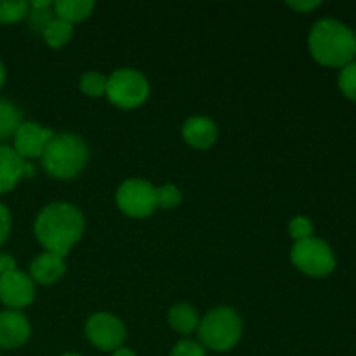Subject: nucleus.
<instances>
[{
	"mask_svg": "<svg viewBox=\"0 0 356 356\" xmlns=\"http://www.w3.org/2000/svg\"><path fill=\"white\" fill-rule=\"evenodd\" d=\"M83 216L73 205L56 202L42 209L35 221V236L47 252L65 257L82 238Z\"/></svg>",
	"mask_w": 356,
	"mask_h": 356,
	"instance_id": "f257e3e1",
	"label": "nucleus"
},
{
	"mask_svg": "<svg viewBox=\"0 0 356 356\" xmlns=\"http://www.w3.org/2000/svg\"><path fill=\"white\" fill-rule=\"evenodd\" d=\"M309 51L320 65L344 68L356 56L355 33L339 21L322 19L313 24Z\"/></svg>",
	"mask_w": 356,
	"mask_h": 356,
	"instance_id": "f03ea898",
	"label": "nucleus"
},
{
	"mask_svg": "<svg viewBox=\"0 0 356 356\" xmlns=\"http://www.w3.org/2000/svg\"><path fill=\"white\" fill-rule=\"evenodd\" d=\"M89 160L86 141L75 134H54L42 155V163L49 176L56 179H73Z\"/></svg>",
	"mask_w": 356,
	"mask_h": 356,
	"instance_id": "7ed1b4c3",
	"label": "nucleus"
},
{
	"mask_svg": "<svg viewBox=\"0 0 356 356\" xmlns=\"http://www.w3.org/2000/svg\"><path fill=\"white\" fill-rule=\"evenodd\" d=\"M242 318L232 308H216L205 315L198 327V337L207 348L214 351H228L242 336Z\"/></svg>",
	"mask_w": 356,
	"mask_h": 356,
	"instance_id": "20e7f679",
	"label": "nucleus"
},
{
	"mask_svg": "<svg viewBox=\"0 0 356 356\" xmlns=\"http://www.w3.org/2000/svg\"><path fill=\"white\" fill-rule=\"evenodd\" d=\"M106 96L115 106L132 110L138 108L148 99L149 83L143 73L131 68L115 70L108 76Z\"/></svg>",
	"mask_w": 356,
	"mask_h": 356,
	"instance_id": "39448f33",
	"label": "nucleus"
},
{
	"mask_svg": "<svg viewBox=\"0 0 356 356\" xmlns=\"http://www.w3.org/2000/svg\"><path fill=\"white\" fill-rule=\"evenodd\" d=\"M291 259L299 271L309 277H325L336 268L332 249L323 240L313 236L294 243Z\"/></svg>",
	"mask_w": 356,
	"mask_h": 356,
	"instance_id": "423d86ee",
	"label": "nucleus"
},
{
	"mask_svg": "<svg viewBox=\"0 0 356 356\" xmlns=\"http://www.w3.org/2000/svg\"><path fill=\"white\" fill-rule=\"evenodd\" d=\"M117 204L131 218H148L155 212L156 188L145 179H129L118 188Z\"/></svg>",
	"mask_w": 356,
	"mask_h": 356,
	"instance_id": "0eeeda50",
	"label": "nucleus"
},
{
	"mask_svg": "<svg viewBox=\"0 0 356 356\" xmlns=\"http://www.w3.org/2000/svg\"><path fill=\"white\" fill-rule=\"evenodd\" d=\"M86 334L90 343L101 351H115L125 341V327L110 313H96L87 320Z\"/></svg>",
	"mask_w": 356,
	"mask_h": 356,
	"instance_id": "6e6552de",
	"label": "nucleus"
},
{
	"mask_svg": "<svg viewBox=\"0 0 356 356\" xmlns=\"http://www.w3.org/2000/svg\"><path fill=\"white\" fill-rule=\"evenodd\" d=\"M35 299V285L30 277L19 270L0 275V301L10 309L26 308Z\"/></svg>",
	"mask_w": 356,
	"mask_h": 356,
	"instance_id": "1a4fd4ad",
	"label": "nucleus"
},
{
	"mask_svg": "<svg viewBox=\"0 0 356 356\" xmlns=\"http://www.w3.org/2000/svg\"><path fill=\"white\" fill-rule=\"evenodd\" d=\"M54 132L51 129H45L35 122H23L14 132V152L21 159H38L44 155V149L47 143L51 141Z\"/></svg>",
	"mask_w": 356,
	"mask_h": 356,
	"instance_id": "9d476101",
	"label": "nucleus"
},
{
	"mask_svg": "<svg viewBox=\"0 0 356 356\" xmlns=\"http://www.w3.org/2000/svg\"><path fill=\"white\" fill-rule=\"evenodd\" d=\"M31 327L28 318L16 309L0 312V348L16 350L30 339Z\"/></svg>",
	"mask_w": 356,
	"mask_h": 356,
	"instance_id": "9b49d317",
	"label": "nucleus"
},
{
	"mask_svg": "<svg viewBox=\"0 0 356 356\" xmlns=\"http://www.w3.org/2000/svg\"><path fill=\"white\" fill-rule=\"evenodd\" d=\"M33 176L30 163L24 162L14 148L0 145V195L14 190L21 177Z\"/></svg>",
	"mask_w": 356,
	"mask_h": 356,
	"instance_id": "f8f14e48",
	"label": "nucleus"
},
{
	"mask_svg": "<svg viewBox=\"0 0 356 356\" xmlns=\"http://www.w3.org/2000/svg\"><path fill=\"white\" fill-rule=\"evenodd\" d=\"M183 138L197 149H207L218 139V127L209 117H191L183 125Z\"/></svg>",
	"mask_w": 356,
	"mask_h": 356,
	"instance_id": "ddd939ff",
	"label": "nucleus"
},
{
	"mask_svg": "<svg viewBox=\"0 0 356 356\" xmlns=\"http://www.w3.org/2000/svg\"><path fill=\"white\" fill-rule=\"evenodd\" d=\"M65 257L52 252L40 254V256L35 257L30 264L31 280L38 282V284L42 285L56 284V282L65 275Z\"/></svg>",
	"mask_w": 356,
	"mask_h": 356,
	"instance_id": "4468645a",
	"label": "nucleus"
},
{
	"mask_svg": "<svg viewBox=\"0 0 356 356\" xmlns=\"http://www.w3.org/2000/svg\"><path fill=\"white\" fill-rule=\"evenodd\" d=\"M94 7H96V3L92 0H58V2L52 3V9H54L58 19L66 21L70 24L87 19Z\"/></svg>",
	"mask_w": 356,
	"mask_h": 356,
	"instance_id": "2eb2a0df",
	"label": "nucleus"
},
{
	"mask_svg": "<svg viewBox=\"0 0 356 356\" xmlns=\"http://www.w3.org/2000/svg\"><path fill=\"white\" fill-rule=\"evenodd\" d=\"M169 323L179 334H190L197 329L200 318L190 305H176L169 312Z\"/></svg>",
	"mask_w": 356,
	"mask_h": 356,
	"instance_id": "dca6fc26",
	"label": "nucleus"
},
{
	"mask_svg": "<svg viewBox=\"0 0 356 356\" xmlns=\"http://www.w3.org/2000/svg\"><path fill=\"white\" fill-rule=\"evenodd\" d=\"M23 124V117L16 104L0 97V141H6Z\"/></svg>",
	"mask_w": 356,
	"mask_h": 356,
	"instance_id": "f3484780",
	"label": "nucleus"
},
{
	"mask_svg": "<svg viewBox=\"0 0 356 356\" xmlns=\"http://www.w3.org/2000/svg\"><path fill=\"white\" fill-rule=\"evenodd\" d=\"M42 35H44L47 45H51L52 49H61V47H65L70 40H72L73 24L54 17V19L49 23V26L45 28L44 33Z\"/></svg>",
	"mask_w": 356,
	"mask_h": 356,
	"instance_id": "a211bd4d",
	"label": "nucleus"
},
{
	"mask_svg": "<svg viewBox=\"0 0 356 356\" xmlns=\"http://www.w3.org/2000/svg\"><path fill=\"white\" fill-rule=\"evenodd\" d=\"M28 7L30 6L24 0H16V2H3V0H0V23H17V21L28 16Z\"/></svg>",
	"mask_w": 356,
	"mask_h": 356,
	"instance_id": "6ab92c4d",
	"label": "nucleus"
},
{
	"mask_svg": "<svg viewBox=\"0 0 356 356\" xmlns=\"http://www.w3.org/2000/svg\"><path fill=\"white\" fill-rule=\"evenodd\" d=\"M106 86L108 79L103 73L97 72L86 73V75L82 76V80H80V90L90 97H99L103 96V94H106Z\"/></svg>",
	"mask_w": 356,
	"mask_h": 356,
	"instance_id": "aec40b11",
	"label": "nucleus"
},
{
	"mask_svg": "<svg viewBox=\"0 0 356 356\" xmlns=\"http://www.w3.org/2000/svg\"><path fill=\"white\" fill-rule=\"evenodd\" d=\"M183 195L177 190L174 184H163V186L156 188V205L160 209H174L181 204Z\"/></svg>",
	"mask_w": 356,
	"mask_h": 356,
	"instance_id": "412c9836",
	"label": "nucleus"
},
{
	"mask_svg": "<svg viewBox=\"0 0 356 356\" xmlns=\"http://www.w3.org/2000/svg\"><path fill=\"white\" fill-rule=\"evenodd\" d=\"M339 87L344 96L356 101V63H350L341 70Z\"/></svg>",
	"mask_w": 356,
	"mask_h": 356,
	"instance_id": "4be33fe9",
	"label": "nucleus"
},
{
	"mask_svg": "<svg viewBox=\"0 0 356 356\" xmlns=\"http://www.w3.org/2000/svg\"><path fill=\"white\" fill-rule=\"evenodd\" d=\"M52 19H54V13L51 10V7L49 9H33L30 13V28L35 33H44V30Z\"/></svg>",
	"mask_w": 356,
	"mask_h": 356,
	"instance_id": "5701e85b",
	"label": "nucleus"
},
{
	"mask_svg": "<svg viewBox=\"0 0 356 356\" xmlns=\"http://www.w3.org/2000/svg\"><path fill=\"white\" fill-rule=\"evenodd\" d=\"M289 232H291L292 238H296V242H299V240H305L312 236L313 225L308 218L298 216V218L292 219L291 225H289Z\"/></svg>",
	"mask_w": 356,
	"mask_h": 356,
	"instance_id": "b1692460",
	"label": "nucleus"
},
{
	"mask_svg": "<svg viewBox=\"0 0 356 356\" xmlns=\"http://www.w3.org/2000/svg\"><path fill=\"white\" fill-rule=\"evenodd\" d=\"M170 356H205V351L204 348H202L198 343H195V341L184 339V341H179V343L174 346Z\"/></svg>",
	"mask_w": 356,
	"mask_h": 356,
	"instance_id": "393cba45",
	"label": "nucleus"
},
{
	"mask_svg": "<svg viewBox=\"0 0 356 356\" xmlns=\"http://www.w3.org/2000/svg\"><path fill=\"white\" fill-rule=\"evenodd\" d=\"M10 233V212L3 204H0V247Z\"/></svg>",
	"mask_w": 356,
	"mask_h": 356,
	"instance_id": "a878e982",
	"label": "nucleus"
},
{
	"mask_svg": "<svg viewBox=\"0 0 356 356\" xmlns=\"http://www.w3.org/2000/svg\"><path fill=\"white\" fill-rule=\"evenodd\" d=\"M16 270V261L9 254H0V275Z\"/></svg>",
	"mask_w": 356,
	"mask_h": 356,
	"instance_id": "bb28decb",
	"label": "nucleus"
},
{
	"mask_svg": "<svg viewBox=\"0 0 356 356\" xmlns=\"http://www.w3.org/2000/svg\"><path fill=\"white\" fill-rule=\"evenodd\" d=\"M289 7L296 9L298 13H308V10L315 9V7L320 6L318 0H313V2H287Z\"/></svg>",
	"mask_w": 356,
	"mask_h": 356,
	"instance_id": "cd10ccee",
	"label": "nucleus"
},
{
	"mask_svg": "<svg viewBox=\"0 0 356 356\" xmlns=\"http://www.w3.org/2000/svg\"><path fill=\"white\" fill-rule=\"evenodd\" d=\"M51 6V0H33V2H31V9H49Z\"/></svg>",
	"mask_w": 356,
	"mask_h": 356,
	"instance_id": "c85d7f7f",
	"label": "nucleus"
},
{
	"mask_svg": "<svg viewBox=\"0 0 356 356\" xmlns=\"http://www.w3.org/2000/svg\"><path fill=\"white\" fill-rule=\"evenodd\" d=\"M113 356H136V353L129 348H118V350H115Z\"/></svg>",
	"mask_w": 356,
	"mask_h": 356,
	"instance_id": "c756f323",
	"label": "nucleus"
},
{
	"mask_svg": "<svg viewBox=\"0 0 356 356\" xmlns=\"http://www.w3.org/2000/svg\"><path fill=\"white\" fill-rule=\"evenodd\" d=\"M3 82H6V68H3V63L0 61V89H2Z\"/></svg>",
	"mask_w": 356,
	"mask_h": 356,
	"instance_id": "7c9ffc66",
	"label": "nucleus"
},
{
	"mask_svg": "<svg viewBox=\"0 0 356 356\" xmlns=\"http://www.w3.org/2000/svg\"><path fill=\"white\" fill-rule=\"evenodd\" d=\"M63 356H80V355H75V353H68V355H63Z\"/></svg>",
	"mask_w": 356,
	"mask_h": 356,
	"instance_id": "2f4dec72",
	"label": "nucleus"
},
{
	"mask_svg": "<svg viewBox=\"0 0 356 356\" xmlns=\"http://www.w3.org/2000/svg\"><path fill=\"white\" fill-rule=\"evenodd\" d=\"M355 40H356V35H355Z\"/></svg>",
	"mask_w": 356,
	"mask_h": 356,
	"instance_id": "473e14b6",
	"label": "nucleus"
},
{
	"mask_svg": "<svg viewBox=\"0 0 356 356\" xmlns=\"http://www.w3.org/2000/svg\"><path fill=\"white\" fill-rule=\"evenodd\" d=\"M0 356H2V355H0Z\"/></svg>",
	"mask_w": 356,
	"mask_h": 356,
	"instance_id": "72a5a7b5",
	"label": "nucleus"
}]
</instances>
